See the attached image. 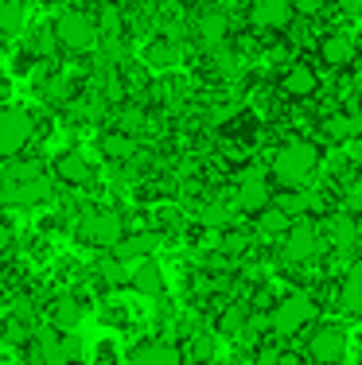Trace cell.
Returning <instances> with one entry per match:
<instances>
[{
    "label": "cell",
    "mask_w": 362,
    "mask_h": 365,
    "mask_svg": "<svg viewBox=\"0 0 362 365\" xmlns=\"http://www.w3.org/2000/svg\"><path fill=\"white\" fill-rule=\"evenodd\" d=\"M320 171V148L312 140H284L269 160V175L281 190H304L312 187Z\"/></svg>",
    "instance_id": "cell-1"
},
{
    "label": "cell",
    "mask_w": 362,
    "mask_h": 365,
    "mask_svg": "<svg viewBox=\"0 0 362 365\" xmlns=\"http://www.w3.org/2000/svg\"><path fill=\"white\" fill-rule=\"evenodd\" d=\"M51 195H55V179L43 175L39 163H20V155L8 160V168H4V206H12V210H31V206L47 202Z\"/></svg>",
    "instance_id": "cell-2"
},
{
    "label": "cell",
    "mask_w": 362,
    "mask_h": 365,
    "mask_svg": "<svg viewBox=\"0 0 362 365\" xmlns=\"http://www.w3.org/2000/svg\"><path fill=\"white\" fill-rule=\"evenodd\" d=\"M74 237L90 249H106L114 253L125 237V214L114 210V206H86L74 222Z\"/></svg>",
    "instance_id": "cell-3"
},
{
    "label": "cell",
    "mask_w": 362,
    "mask_h": 365,
    "mask_svg": "<svg viewBox=\"0 0 362 365\" xmlns=\"http://www.w3.org/2000/svg\"><path fill=\"white\" fill-rule=\"evenodd\" d=\"M316 315H320V303L312 299L308 292H292L277 299V307L269 311V338H296L304 334L308 327L316 323Z\"/></svg>",
    "instance_id": "cell-4"
},
{
    "label": "cell",
    "mask_w": 362,
    "mask_h": 365,
    "mask_svg": "<svg viewBox=\"0 0 362 365\" xmlns=\"http://www.w3.org/2000/svg\"><path fill=\"white\" fill-rule=\"evenodd\" d=\"M327 245H331V241H327V233H323V222L296 218L281 241V257L288 260V264H312V260H320L327 253Z\"/></svg>",
    "instance_id": "cell-5"
},
{
    "label": "cell",
    "mask_w": 362,
    "mask_h": 365,
    "mask_svg": "<svg viewBox=\"0 0 362 365\" xmlns=\"http://www.w3.org/2000/svg\"><path fill=\"white\" fill-rule=\"evenodd\" d=\"M51 31H55V43L66 51H90L94 43H101L98 16H90L86 8H66V12H59Z\"/></svg>",
    "instance_id": "cell-6"
},
{
    "label": "cell",
    "mask_w": 362,
    "mask_h": 365,
    "mask_svg": "<svg viewBox=\"0 0 362 365\" xmlns=\"http://www.w3.org/2000/svg\"><path fill=\"white\" fill-rule=\"evenodd\" d=\"M277 202L273 198V175L265 168H246L238 175V187H234V206L241 214H261Z\"/></svg>",
    "instance_id": "cell-7"
},
{
    "label": "cell",
    "mask_w": 362,
    "mask_h": 365,
    "mask_svg": "<svg viewBox=\"0 0 362 365\" xmlns=\"http://www.w3.org/2000/svg\"><path fill=\"white\" fill-rule=\"evenodd\" d=\"M347 346H351V334H347V327H339V323L312 327V334L304 338V354L316 365H339L347 358Z\"/></svg>",
    "instance_id": "cell-8"
},
{
    "label": "cell",
    "mask_w": 362,
    "mask_h": 365,
    "mask_svg": "<svg viewBox=\"0 0 362 365\" xmlns=\"http://www.w3.org/2000/svg\"><path fill=\"white\" fill-rule=\"evenodd\" d=\"M31 136H36V120H31L28 109L8 106L0 113V155H4V160H16V155L31 144Z\"/></svg>",
    "instance_id": "cell-9"
},
{
    "label": "cell",
    "mask_w": 362,
    "mask_h": 365,
    "mask_svg": "<svg viewBox=\"0 0 362 365\" xmlns=\"http://www.w3.org/2000/svg\"><path fill=\"white\" fill-rule=\"evenodd\" d=\"M249 24L261 31H288L296 24V4L292 0H253L249 4Z\"/></svg>",
    "instance_id": "cell-10"
},
{
    "label": "cell",
    "mask_w": 362,
    "mask_h": 365,
    "mask_svg": "<svg viewBox=\"0 0 362 365\" xmlns=\"http://www.w3.org/2000/svg\"><path fill=\"white\" fill-rule=\"evenodd\" d=\"M55 179L63 187H90L94 182V160L79 148H66L55 155Z\"/></svg>",
    "instance_id": "cell-11"
},
{
    "label": "cell",
    "mask_w": 362,
    "mask_h": 365,
    "mask_svg": "<svg viewBox=\"0 0 362 365\" xmlns=\"http://www.w3.org/2000/svg\"><path fill=\"white\" fill-rule=\"evenodd\" d=\"M129 288L136 295H144V299H164L168 295V276H164L160 260L149 257V260H136L133 264V280H129Z\"/></svg>",
    "instance_id": "cell-12"
},
{
    "label": "cell",
    "mask_w": 362,
    "mask_h": 365,
    "mask_svg": "<svg viewBox=\"0 0 362 365\" xmlns=\"http://www.w3.org/2000/svg\"><path fill=\"white\" fill-rule=\"evenodd\" d=\"M320 58L327 66H335V71H347V66H355V58H358V43L351 31H343V28H335V31H327V36L320 39Z\"/></svg>",
    "instance_id": "cell-13"
},
{
    "label": "cell",
    "mask_w": 362,
    "mask_h": 365,
    "mask_svg": "<svg viewBox=\"0 0 362 365\" xmlns=\"http://www.w3.org/2000/svg\"><path fill=\"white\" fill-rule=\"evenodd\" d=\"M323 233H327V241H331V249H355L362 245V225L358 218L351 210H335V214H327V222H323Z\"/></svg>",
    "instance_id": "cell-14"
},
{
    "label": "cell",
    "mask_w": 362,
    "mask_h": 365,
    "mask_svg": "<svg viewBox=\"0 0 362 365\" xmlns=\"http://www.w3.org/2000/svg\"><path fill=\"white\" fill-rule=\"evenodd\" d=\"M316 90H320V74H316L312 63H288L281 74V93L284 98H316Z\"/></svg>",
    "instance_id": "cell-15"
},
{
    "label": "cell",
    "mask_w": 362,
    "mask_h": 365,
    "mask_svg": "<svg viewBox=\"0 0 362 365\" xmlns=\"http://www.w3.org/2000/svg\"><path fill=\"white\" fill-rule=\"evenodd\" d=\"M129 365H183V350L171 342H160V338H149V342L129 350Z\"/></svg>",
    "instance_id": "cell-16"
},
{
    "label": "cell",
    "mask_w": 362,
    "mask_h": 365,
    "mask_svg": "<svg viewBox=\"0 0 362 365\" xmlns=\"http://www.w3.org/2000/svg\"><path fill=\"white\" fill-rule=\"evenodd\" d=\"M98 152L106 155L109 163H133L136 152H141V140L133 133H121V128H109V133L98 136Z\"/></svg>",
    "instance_id": "cell-17"
},
{
    "label": "cell",
    "mask_w": 362,
    "mask_h": 365,
    "mask_svg": "<svg viewBox=\"0 0 362 365\" xmlns=\"http://www.w3.org/2000/svg\"><path fill=\"white\" fill-rule=\"evenodd\" d=\"M156 245H160V233L133 230V233H125V237H121V245L114 249V257L125 260V264H136V260H149L152 253H156Z\"/></svg>",
    "instance_id": "cell-18"
},
{
    "label": "cell",
    "mask_w": 362,
    "mask_h": 365,
    "mask_svg": "<svg viewBox=\"0 0 362 365\" xmlns=\"http://www.w3.org/2000/svg\"><path fill=\"white\" fill-rule=\"evenodd\" d=\"M343 315H362V260L343 272V284H339V295H335Z\"/></svg>",
    "instance_id": "cell-19"
},
{
    "label": "cell",
    "mask_w": 362,
    "mask_h": 365,
    "mask_svg": "<svg viewBox=\"0 0 362 365\" xmlns=\"http://www.w3.org/2000/svg\"><path fill=\"white\" fill-rule=\"evenodd\" d=\"M195 43H199L203 51L226 47V16L222 12H203L199 20H195Z\"/></svg>",
    "instance_id": "cell-20"
},
{
    "label": "cell",
    "mask_w": 362,
    "mask_h": 365,
    "mask_svg": "<svg viewBox=\"0 0 362 365\" xmlns=\"http://www.w3.org/2000/svg\"><path fill=\"white\" fill-rule=\"evenodd\" d=\"M277 206L288 214L292 222H296V218H312V214L320 210V195H316L312 187H304V190H281Z\"/></svg>",
    "instance_id": "cell-21"
},
{
    "label": "cell",
    "mask_w": 362,
    "mask_h": 365,
    "mask_svg": "<svg viewBox=\"0 0 362 365\" xmlns=\"http://www.w3.org/2000/svg\"><path fill=\"white\" fill-rule=\"evenodd\" d=\"M323 136L331 144L358 140V136H362V117H358V113H331V117L323 120Z\"/></svg>",
    "instance_id": "cell-22"
},
{
    "label": "cell",
    "mask_w": 362,
    "mask_h": 365,
    "mask_svg": "<svg viewBox=\"0 0 362 365\" xmlns=\"http://www.w3.org/2000/svg\"><path fill=\"white\" fill-rule=\"evenodd\" d=\"M82 303L74 299V295H59L55 303H51V327L55 330H63V334H71V330H79L82 327Z\"/></svg>",
    "instance_id": "cell-23"
},
{
    "label": "cell",
    "mask_w": 362,
    "mask_h": 365,
    "mask_svg": "<svg viewBox=\"0 0 362 365\" xmlns=\"http://www.w3.org/2000/svg\"><path fill=\"white\" fill-rule=\"evenodd\" d=\"M176 58H179V47L171 39H149V47H144V66L149 71H171L176 66Z\"/></svg>",
    "instance_id": "cell-24"
},
{
    "label": "cell",
    "mask_w": 362,
    "mask_h": 365,
    "mask_svg": "<svg viewBox=\"0 0 362 365\" xmlns=\"http://www.w3.org/2000/svg\"><path fill=\"white\" fill-rule=\"evenodd\" d=\"M94 16H98L101 39H121V31H125V8H121L117 0H101Z\"/></svg>",
    "instance_id": "cell-25"
},
{
    "label": "cell",
    "mask_w": 362,
    "mask_h": 365,
    "mask_svg": "<svg viewBox=\"0 0 362 365\" xmlns=\"http://www.w3.org/2000/svg\"><path fill=\"white\" fill-rule=\"evenodd\" d=\"M288 230H292V218L281 210L277 202H273L269 210L257 214V233H261V237H277V241H284V233H288Z\"/></svg>",
    "instance_id": "cell-26"
},
{
    "label": "cell",
    "mask_w": 362,
    "mask_h": 365,
    "mask_svg": "<svg viewBox=\"0 0 362 365\" xmlns=\"http://www.w3.org/2000/svg\"><path fill=\"white\" fill-rule=\"evenodd\" d=\"M187 358L199 361V365H211L218 358V334H211V330H195L191 338H187Z\"/></svg>",
    "instance_id": "cell-27"
},
{
    "label": "cell",
    "mask_w": 362,
    "mask_h": 365,
    "mask_svg": "<svg viewBox=\"0 0 362 365\" xmlns=\"http://www.w3.org/2000/svg\"><path fill=\"white\" fill-rule=\"evenodd\" d=\"M98 280L106 284V288H121L125 280H133V272H125V260H117L114 253H106L98 260Z\"/></svg>",
    "instance_id": "cell-28"
},
{
    "label": "cell",
    "mask_w": 362,
    "mask_h": 365,
    "mask_svg": "<svg viewBox=\"0 0 362 365\" xmlns=\"http://www.w3.org/2000/svg\"><path fill=\"white\" fill-rule=\"evenodd\" d=\"M24 24H28V12H24V0H4L0 4V28H4V36H20Z\"/></svg>",
    "instance_id": "cell-29"
},
{
    "label": "cell",
    "mask_w": 362,
    "mask_h": 365,
    "mask_svg": "<svg viewBox=\"0 0 362 365\" xmlns=\"http://www.w3.org/2000/svg\"><path fill=\"white\" fill-rule=\"evenodd\" d=\"M281 342H265V346H257V354H253V365H281Z\"/></svg>",
    "instance_id": "cell-30"
},
{
    "label": "cell",
    "mask_w": 362,
    "mask_h": 365,
    "mask_svg": "<svg viewBox=\"0 0 362 365\" xmlns=\"http://www.w3.org/2000/svg\"><path fill=\"white\" fill-rule=\"evenodd\" d=\"M281 365H312V358H308V354H296V350H284Z\"/></svg>",
    "instance_id": "cell-31"
},
{
    "label": "cell",
    "mask_w": 362,
    "mask_h": 365,
    "mask_svg": "<svg viewBox=\"0 0 362 365\" xmlns=\"http://www.w3.org/2000/svg\"><path fill=\"white\" fill-rule=\"evenodd\" d=\"M339 12L343 16H362V0H339Z\"/></svg>",
    "instance_id": "cell-32"
},
{
    "label": "cell",
    "mask_w": 362,
    "mask_h": 365,
    "mask_svg": "<svg viewBox=\"0 0 362 365\" xmlns=\"http://www.w3.org/2000/svg\"><path fill=\"white\" fill-rule=\"evenodd\" d=\"M226 365H241V361H226Z\"/></svg>",
    "instance_id": "cell-33"
}]
</instances>
